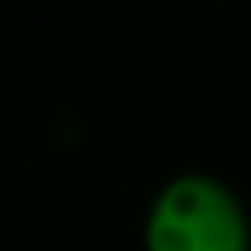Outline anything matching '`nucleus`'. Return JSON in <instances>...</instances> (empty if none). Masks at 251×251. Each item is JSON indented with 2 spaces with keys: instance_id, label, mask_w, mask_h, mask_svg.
<instances>
[{
  "instance_id": "1",
  "label": "nucleus",
  "mask_w": 251,
  "mask_h": 251,
  "mask_svg": "<svg viewBox=\"0 0 251 251\" xmlns=\"http://www.w3.org/2000/svg\"><path fill=\"white\" fill-rule=\"evenodd\" d=\"M145 243L149 251H247V220L224 184L180 176L157 196Z\"/></svg>"
}]
</instances>
